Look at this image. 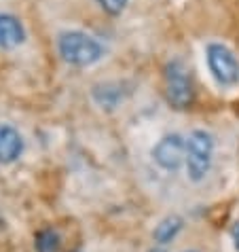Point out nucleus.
<instances>
[{
	"label": "nucleus",
	"mask_w": 239,
	"mask_h": 252,
	"mask_svg": "<svg viewBox=\"0 0 239 252\" xmlns=\"http://www.w3.org/2000/svg\"><path fill=\"white\" fill-rule=\"evenodd\" d=\"M165 97L176 110H186L195 102L193 79L182 60H172L165 66Z\"/></svg>",
	"instance_id": "obj_3"
},
{
	"label": "nucleus",
	"mask_w": 239,
	"mask_h": 252,
	"mask_svg": "<svg viewBox=\"0 0 239 252\" xmlns=\"http://www.w3.org/2000/svg\"><path fill=\"white\" fill-rule=\"evenodd\" d=\"M93 97H95V102L100 104L102 108H115L117 104L123 100L121 92H119V85H115V83L95 85L93 87Z\"/></svg>",
	"instance_id": "obj_9"
},
{
	"label": "nucleus",
	"mask_w": 239,
	"mask_h": 252,
	"mask_svg": "<svg viewBox=\"0 0 239 252\" xmlns=\"http://www.w3.org/2000/svg\"><path fill=\"white\" fill-rule=\"evenodd\" d=\"M24 153L22 134L9 123H0V163H13Z\"/></svg>",
	"instance_id": "obj_6"
},
{
	"label": "nucleus",
	"mask_w": 239,
	"mask_h": 252,
	"mask_svg": "<svg viewBox=\"0 0 239 252\" xmlns=\"http://www.w3.org/2000/svg\"><path fill=\"white\" fill-rule=\"evenodd\" d=\"M233 242H235V248L239 252V222H235V227H233Z\"/></svg>",
	"instance_id": "obj_12"
},
{
	"label": "nucleus",
	"mask_w": 239,
	"mask_h": 252,
	"mask_svg": "<svg viewBox=\"0 0 239 252\" xmlns=\"http://www.w3.org/2000/svg\"><path fill=\"white\" fill-rule=\"evenodd\" d=\"M182 225H184V220H182L180 216H176V214L165 216V219L161 220L159 225L154 227V231H152L154 242L161 244V246H163V244H170L172 240H176V235L180 233Z\"/></svg>",
	"instance_id": "obj_8"
},
{
	"label": "nucleus",
	"mask_w": 239,
	"mask_h": 252,
	"mask_svg": "<svg viewBox=\"0 0 239 252\" xmlns=\"http://www.w3.org/2000/svg\"><path fill=\"white\" fill-rule=\"evenodd\" d=\"M58 51L66 64L79 68L93 66L104 58V47L100 40L79 30L61 32L58 38Z\"/></svg>",
	"instance_id": "obj_1"
},
{
	"label": "nucleus",
	"mask_w": 239,
	"mask_h": 252,
	"mask_svg": "<svg viewBox=\"0 0 239 252\" xmlns=\"http://www.w3.org/2000/svg\"><path fill=\"white\" fill-rule=\"evenodd\" d=\"M214 161V136L206 129H195L186 138V172L193 183H201Z\"/></svg>",
	"instance_id": "obj_2"
},
{
	"label": "nucleus",
	"mask_w": 239,
	"mask_h": 252,
	"mask_svg": "<svg viewBox=\"0 0 239 252\" xmlns=\"http://www.w3.org/2000/svg\"><path fill=\"white\" fill-rule=\"evenodd\" d=\"M149 252H167V250L165 248H150Z\"/></svg>",
	"instance_id": "obj_13"
},
{
	"label": "nucleus",
	"mask_w": 239,
	"mask_h": 252,
	"mask_svg": "<svg viewBox=\"0 0 239 252\" xmlns=\"http://www.w3.org/2000/svg\"><path fill=\"white\" fill-rule=\"evenodd\" d=\"M152 159L161 170L176 172L186 161V140L180 134H167L154 144Z\"/></svg>",
	"instance_id": "obj_5"
},
{
	"label": "nucleus",
	"mask_w": 239,
	"mask_h": 252,
	"mask_svg": "<svg viewBox=\"0 0 239 252\" xmlns=\"http://www.w3.org/2000/svg\"><path fill=\"white\" fill-rule=\"evenodd\" d=\"M208 68L212 76L216 79L218 85L222 87H233L239 83V62L235 58V53L231 51L227 45L222 43H209L208 51Z\"/></svg>",
	"instance_id": "obj_4"
},
{
	"label": "nucleus",
	"mask_w": 239,
	"mask_h": 252,
	"mask_svg": "<svg viewBox=\"0 0 239 252\" xmlns=\"http://www.w3.org/2000/svg\"><path fill=\"white\" fill-rule=\"evenodd\" d=\"M127 2L129 0H97V4H100L108 15H121L125 11V6H127Z\"/></svg>",
	"instance_id": "obj_11"
},
{
	"label": "nucleus",
	"mask_w": 239,
	"mask_h": 252,
	"mask_svg": "<svg viewBox=\"0 0 239 252\" xmlns=\"http://www.w3.org/2000/svg\"><path fill=\"white\" fill-rule=\"evenodd\" d=\"M186 252H197V250H186Z\"/></svg>",
	"instance_id": "obj_14"
},
{
	"label": "nucleus",
	"mask_w": 239,
	"mask_h": 252,
	"mask_svg": "<svg viewBox=\"0 0 239 252\" xmlns=\"http://www.w3.org/2000/svg\"><path fill=\"white\" fill-rule=\"evenodd\" d=\"M60 246H61V237L51 227L40 229L36 237H34V250L36 252H60Z\"/></svg>",
	"instance_id": "obj_10"
},
{
	"label": "nucleus",
	"mask_w": 239,
	"mask_h": 252,
	"mask_svg": "<svg viewBox=\"0 0 239 252\" xmlns=\"http://www.w3.org/2000/svg\"><path fill=\"white\" fill-rule=\"evenodd\" d=\"M26 40L24 24L11 13H0V49H15Z\"/></svg>",
	"instance_id": "obj_7"
}]
</instances>
